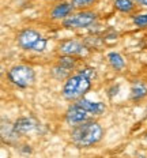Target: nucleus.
Masks as SVG:
<instances>
[{
  "instance_id": "5",
  "label": "nucleus",
  "mask_w": 147,
  "mask_h": 158,
  "mask_svg": "<svg viewBox=\"0 0 147 158\" xmlns=\"http://www.w3.org/2000/svg\"><path fill=\"white\" fill-rule=\"evenodd\" d=\"M89 116H90L89 112L86 109H83L79 104L75 102L65 112V121H67L70 126H76V124L89 120Z\"/></svg>"
},
{
  "instance_id": "7",
  "label": "nucleus",
  "mask_w": 147,
  "mask_h": 158,
  "mask_svg": "<svg viewBox=\"0 0 147 158\" xmlns=\"http://www.w3.org/2000/svg\"><path fill=\"white\" fill-rule=\"evenodd\" d=\"M83 45L80 42H78L76 40H65L60 45H59V51L63 55H70V56H75V55H80L83 52Z\"/></svg>"
},
{
  "instance_id": "4",
  "label": "nucleus",
  "mask_w": 147,
  "mask_h": 158,
  "mask_svg": "<svg viewBox=\"0 0 147 158\" xmlns=\"http://www.w3.org/2000/svg\"><path fill=\"white\" fill-rule=\"evenodd\" d=\"M97 14L93 11H79L76 14H71L63 19V26L67 29H83L89 27L96 22Z\"/></svg>"
},
{
  "instance_id": "6",
  "label": "nucleus",
  "mask_w": 147,
  "mask_h": 158,
  "mask_svg": "<svg viewBox=\"0 0 147 158\" xmlns=\"http://www.w3.org/2000/svg\"><path fill=\"white\" fill-rule=\"evenodd\" d=\"M41 38V34L34 29H25L18 34L16 37V41H18V45L25 51H31L34 44Z\"/></svg>"
},
{
  "instance_id": "8",
  "label": "nucleus",
  "mask_w": 147,
  "mask_h": 158,
  "mask_svg": "<svg viewBox=\"0 0 147 158\" xmlns=\"http://www.w3.org/2000/svg\"><path fill=\"white\" fill-rule=\"evenodd\" d=\"M74 4L72 3H59L57 6H55V8L51 11V18L52 19H65L67 16H70L72 14V10H74Z\"/></svg>"
},
{
  "instance_id": "13",
  "label": "nucleus",
  "mask_w": 147,
  "mask_h": 158,
  "mask_svg": "<svg viewBox=\"0 0 147 158\" xmlns=\"http://www.w3.org/2000/svg\"><path fill=\"white\" fill-rule=\"evenodd\" d=\"M114 7L123 14H129L135 8V0H116Z\"/></svg>"
},
{
  "instance_id": "2",
  "label": "nucleus",
  "mask_w": 147,
  "mask_h": 158,
  "mask_svg": "<svg viewBox=\"0 0 147 158\" xmlns=\"http://www.w3.org/2000/svg\"><path fill=\"white\" fill-rule=\"evenodd\" d=\"M91 87V79L78 72L76 75L68 77L63 86V97L68 101H76L82 98Z\"/></svg>"
},
{
  "instance_id": "3",
  "label": "nucleus",
  "mask_w": 147,
  "mask_h": 158,
  "mask_svg": "<svg viewBox=\"0 0 147 158\" xmlns=\"http://www.w3.org/2000/svg\"><path fill=\"white\" fill-rule=\"evenodd\" d=\"M8 79L15 86L25 89L33 85V82L35 79V74L33 71V68L29 67V65L18 64V65H14L8 71Z\"/></svg>"
},
{
  "instance_id": "19",
  "label": "nucleus",
  "mask_w": 147,
  "mask_h": 158,
  "mask_svg": "<svg viewBox=\"0 0 147 158\" xmlns=\"http://www.w3.org/2000/svg\"><path fill=\"white\" fill-rule=\"evenodd\" d=\"M136 3H139L140 6H143V7H147V0H135Z\"/></svg>"
},
{
  "instance_id": "11",
  "label": "nucleus",
  "mask_w": 147,
  "mask_h": 158,
  "mask_svg": "<svg viewBox=\"0 0 147 158\" xmlns=\"http://www.w3.org/2000/svg\"><path fill=\"white\" fill-rule=\"evenodd\" d=\"M147 95V85L143 82H135L131 87V98L133 101H140Z\"/></svg>"
},
{
  "instance_id": "20",
  "label": "nucleus",
  "mask_w": 147,
  "mask_h": 158,
  "mask_svg": "<svg viewBox=\"0 0 147 158\" xmlns=\"http://www.w3.org/2000/svg\"><path fill=\"white\" fill-rule=\"evenodd\" d=\"M146 142H147V135H146Z\"/></svg>"
},
{
  "instance_id": "17",
  "label": "nucleus",
  "mask_w": 147,
  "mask_h": 158,
  "mask_svg": "<svg viewBox=\"0 0 147 158\" xmlns=\"http://www.w3.org/2000/svg\"><path fill=\"white\" fill-rule=\"evenodd\" d=\"M45 47H47V40L41 37V38L34 44V47H33L31 51H34V52H44Z\"/></svg>"
},
{
  "instance_id": "1",
  "label": "nucleus",
  "mask_w": 147,
  "mask_h": 158,
  "mask_svg": "<svg viewBox=\"0 0 147 158\" xmlns=\"http://www.w3.org/2000/svg\"><path fill=\"white\" fill-rule=\"evenodd\" d=\"M102 127L94 120H86L74 126L71 131L72 143L78 147H90L102 139Z\"/></svg>"
},
{
  "instance_id": "12",
  "label": "nucleus",
  "mask_w": 147,
  "mask_h": 158,
  "mask_svg": "<svg viewBox=\"0 0 147 158\" xmlns=\"http://www.w3.org/2000/svg\"><path fill=\"white\" fill-rule=\"evenodd\" d=\"M108 60H109V64L112 65V68L116 71H120L125 67V61H124L123 56L117 52H110L108 55Z\"/></svg>"
},
{
  "instance_id": "18",
  "label": "nucleus",
  "mask_w": 147,
  "mask_h": 158,
  "mask_svg": "<svg viewBox=\"0 0 147 158\" xmlns=\"http://www.w3.org/2000/svg\"><path fill=\"white\" fill-rule=\"evenodd\" d=\"M79 72H80V74H83L84 77H87L89 79L96 78V70H94V68L86 67V68H82V70H79Z\"/></svg>"
},
{
  "instance_id": "15",
  "label": "nucleus",
  "mask_w": 147,
  "mask_h": 158,
  "mask_svg": "<svg viewBox=\"0 0 147 158\" xmlns=\"http://www.w3.org/2000/svg\"><path fill=\"white\" fill-rule=\"evenodd\" d=\"M132 22H133V25L138 26V27H147V14L133 16Z\"/></svg>"
},
{
  "instance_id": "9",
  "label": "nucleus",
  "mask_w": 147,
  "mask_h": 158,
  "mask_svg": "<svg viewBox=\"0 0 147 158\" xmlns=\"http://www.w3.org/2000/svg\"><path fill=\"white\" fill-rule=\"evenodd\" d=\"M35 128V123L31 117H19L14 123V131L18 135H25L31 132Z\"/></svg>"
},
{
  "instance_id": "10",
  "label": "nucleus",
  "mask_w": 147,
  "mask_h": 158,
  "mask_svg": "<svg viewBox=\"0 0 147 158\" xmlns=\"http://www.w3.org/2000/svg\"><path fill=\"white\" fill-rule=\"evenodd\" d=\"M76 104H79L80 106L83 108V109H86L90 114H101L105 112V105L102 102H94V101H90L84 97L76 100Z\"/></svg>"
},
{
  "instance_id": "16",
  "label": "nucleus",
  "mask_w": 147,
  "mask_h": 158,
  "mask_svg": "<svg viewBox=\"0 0 147 158\" xmlns=\"http://www.w3.org/2000/svg\"><path fill=\"white\" fill-rule=\"evenodd\" d=\"M97 0H71V3L74 4L75 8H86L90 7L93 3H96Z\"/></svg>"
},
{
  "instance_id": "14",
  "label": "nucleus",
  "mask_w": 147,
  "mask_h": 158,
  "mask_svg": "<svg viewBox=\"0 0 147 158\" xmlns=\"http://www.w3.org/2000/svg\"><path fill=\"white\" fill-rule=\"evenodd\" d=\"M57 64H60V65H63L64 68H67V70H72V68L75 67V64H76V60L72 57V56H70V55H64V56H61L60 59H59V63Z\"/></svg>"
}]
</instances>
